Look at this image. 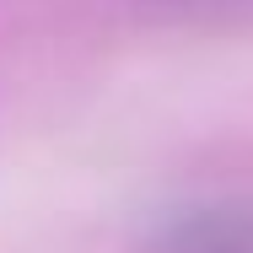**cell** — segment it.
Returning <instances> with one entry per match:
<instances>
[{
  "label": "cell",
  "instance_id": "6da1fadb",
  "mask_svg": "<svg viewBox=\"0 0 253 253\" xmlns=\"http://www.w3.org/2000/svg\"><path fill=\"white\" fill-rule=\"evenodd\" d=\"M146 253H253V205L178 210L151 232Z\"/></svg>",
  "mask_w": 253,
  "mask_h": 253
}]
</instances>
